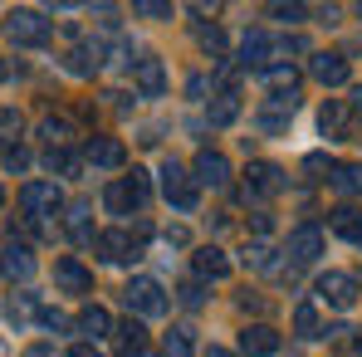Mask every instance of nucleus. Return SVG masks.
<instances>
[{
    "label": "nucleus",
    "instance_id": "a211bd4d",
    "mask_svg": "<svg viewBox=\"0 0 362 357\" xmlns=\"http://www.w3.org/2000/svg\"><path fill=\"white\" fill-rule=\"evenodd\" d=\"M74 328L88 338V343H98V338H108L113 333V318H108V308H98V303H88L78 318H74Z\"/></svg>",
    "mask_w": 362,
    "mask_h": 357
},
{
    "label": "nucleus",
    "instance_id": "58836bf2",
    "mask_svg": "<svg viewBox=\"0 0 362 357\" xmlns=\"http://www.w3.org/2000/svg\"><path fill=\"white\" fill-rule=\"evenodd\" d=\"M269 15H274V20H284V25H299L308 10H303V5H269Z\"/></svg>",
    "mask_w": 362,
    "mask_h": 357
},
{
    "label": "nucleus",
    "instance_id": "72a5a7b5",
    "mask_svg": "<svg viewBox=\"0 0 362 357\" xmlns=\"http://www.w3.org/2000/svg\"><path fill=\"white\" fill-rule=\"evenodd\" d=\"M245 264H250V269H274V250H269L264 240H255V245L245 250Z\"/></svg>",
    "mask_w": 362,
    "mask_h": 357
},
{
    "label": "nucleus",
    "instance_id": "7ed1b4c3",
    "mask_svg": "<svg viewBox=\"0 0 362 357\" xmlns=\"http://www.w3.org/2000/svg\"><path fill=\"white\" fill-rule=\"evenodd\" d=\"M5 40L25 45V49H40V45H49V20L40 10H10L5 15Z\"/></svg>",
    "mask_w": 362,
    "mask_h": 357
},
{
    "label": "nucleus",
    "instance_id": "3c124183",
    "mask_svg": "<svg viewBox=\"0 0 362 357\" xmlns=\"http://www.w3.org/2000/svg\"><path fill=\"white\" fill-rule=\"evenodd\" d=\"M0 206H5V186H0Z\"/></svg>",
    "mask_w": 362,
    "mask_h": 357
},
{
    "label": "nucleus",
    "instance_id": "393cba45",
    "mask_svg": "<svg viewBox=\"0 0 362 357\" xmlns=\"http://www.w3.org/2000/svg\"><path fill=\"white\" fill-rule=\"evenodd\" d=\"M88 216H93L88 206H74V211H69V235H74V245H93V240H98Z\"/></svg>",
    "mask_w": 362,
    "mask_h": 357
},
{
    "label": "nucleus",
    "instance_id": "cd10ccee",
    "mask_svg": "<svg viewBox=\"0 0 362 357\" xmlns=\"http://www.w3.org/2000/svg\"><path fill=\"white\" fill-rule=\"evenodd\" d=\"M294 333H299V338H318V333H323V328H318V303L303 298L299 308H294Z\"/></svg>",
    "mask_w": 362,
    "mask_h": 357
},
{
    "label": "nucleus",
    "instance_id": "a878e982",
    "mask_svg": "<svg viewBox=\"0 0 362 357\" xmlns=\"http://www.w3.org/2000/svg\"><path fill=\"white\" fill-rule=\"evenodd\" d=\"M333 186H338L343 196H362V162H343V167H333Z\"/></svg>",
    "mask_w": 362,
    "mask_h": 357
},
{
    "label": "nucleus",
    "instance_id": "0eeeda50",
    "mask_svg": "<svg viewBox=\"0 0 362 357\" xmlns=\"http://www.w3.org/2000/svg\"><path fill=\"white\" fill-rule=\"evenodd\" d=\"M284 254H289V264H313L323 254V230L318 226H294L289 240H284Z\"/></svg>",
    "mask_w": 362,
    "mask_h": 357
},
{
    "label": "nucleus",
    "instance_id": "6e6552de",
    "mask_svg": "<svg viewBox=\"0 0 362 357\" xmlns=\"http://www.w3.org/2000/svg\"><path fill=\"white\" fill-rule=\"evenodd\" d=\"M191 181L196 186H211V191H226L230 186V162L221 157V152H196V167H191Z\"/></svg>",
    "mask_w": 362,
    "mask_h": 357
},
{
    "label": "nucleus",
    "instance_id": "f8f14e48",
    "mask_svg": "<svg viewBox=\"0 0 362 357\" xmlns=\"http://www.w3.org/2000/svg\"><path fill=\"white\" fill-rule=\"evenodd\" d=\"M308 74H313L323 88H343V83L353 78V69H348L343 54H313V59H308Z\"/></svg>",
    "mask_w": 362,
    "mask_h": 357
},
{
    "label": "nucleus",
    "instance_id": "f704fd0d",
    "mask_svg": "<svg viewBox=\"0 0 362 357\" xmlns=\"http://www.w3.org/2000/svg\"><path fill=\"white\" fill-rule=\"evenodd\" d=\"M132 15H142V20H172V5L167 0H137Z\"/></svg>",
    "mask_w": 362,
    "mask_h": 357
},
{
    "label": "nucleus",
    "instance_id": "1a4fd4ad",
    "mask_svg": "<svg viewBox=\"0 0 362 357\" xmlns=\"http://www.w3.org/2000/svg\"><path fill=\"white\" fill-rule=\"evenodd\" d=\"M318 298L333 303V308H353V303H358V279L343 274V269H328V274L318 279Z\"/></svg>",
    "mask_w": 362,
    "mask_h": 357
},
{
    "label": "nucleus",
    "instance_id": "49530a36",
    "mask_svg": "<svg viewBox=\"0 0 362 357\" xmlns=\"http://www.w3.org/2000/svg\"><path fill=\"white\" fill-rule=\"evenodd\" d=\"M353 118L362 122V88H358V93H353Z\"/></svg>",
    "mask_w": 362,
    "mask_h": 357
},
{
    "label": "nucleus",
    "instance_id": "c03bdc74",
    "mask_svg": "<svg viewBox=\"0 0 362 357\" xmlns=\"http://www.w3.org/2000/svg\"><path fill=\"white\" fill-rule=\"evenodd\" d=\"M69 357H98V353H93V343H78V348H69Z\"/></svg>",
    "mask_w": 362,
    "mask_h": 357
},
{
    "label": "nucleus",
    "instance_id": "ddd939ff",
    "mask_svg": "<svg viewBox=\"0 0 362 357\" xmlns=\"http://www.w3.org/2000/svg\"><path fill=\"white\" fill-rule=\"evenodd\" d=\"M191 269H196V279H201V284H211V279H226V274H230V259H226V250L201 245V250L191 254Z\"/></svg>",
    "mask_w": 362,
    "mask_h": 357
},
{
    "label": "nucleus",
    "instance_id": "f3484780",
    "mask_svg": "<svg viewBox=\"0 0 362 357\" xmlns=\"http://www.w3.org/2000/svg\"><path fill=\"white\" fill-rule=\"evenodd\" d=\"M93 167H103V172H118L122 162H127V147H122L118 137H93L88 142V152H83Z\"/></svg>",
    "mask_w": 362,
    "mask_h": 357
},
{
    "label": "nucleus",
    "instance_id": "39448f33",
    "mask_svg": "<svg viewBox=\"0 0 362 357\" xmlns=\"http://www.w3.org/2000/svg\"><path fill=\"white\" fill-rule=\"evenodd\" d=\"M93 250L108 264H137L142 259V245H137V235H127V230H103V235L93 240Z\"/></svg>",
    "mask_w": 362,
    "mask_h": 357
},
{
    "label": "nucleus",
    "instance_id": "9b49d317",
    "mask_svg": "<svg viewBox=\"0 0 362 357\" xmlns=\"http://www.w3.org/2000/svg\"><path fill=\"white\" fill-rule=\"evenodd\" d=\"M54 284H59L64 294H88V289H93V269H88L83 259L64 254V259H54Z\"/></svg>",
    "mask_w": 362,
    "mask_h": 357
},
{
    "label": "nucleus",
    "instance_id": "37998d69",
    "mask_svg": "<svg viewBox=\"0 0 362 357\" xmlns=\"http://www.w3.org/2000/svg\"><path fill=\"white\" fill-rule=\"evenodd\" d=\"M30 313H35L30 294H15V298H10V318H30Z\"/></svg>",
    "mask_w": 362,
    "mask_h": 357
},
{
    "label": "nucleus",
    "instance_id": "c9c22d12",
    "mask_svg": "<svg viewBox=\"0 0 362 357\" xmlns=\"http://www.w3.org/2000/svg\"><path fill=\"white\" fill-rule=\"evenodd\" d=\"M103 201H108V211H113V216H127V211H132V201H127V191H122V181H113V186L103 191Z\"/></svg>",
    "mask_w": 362,
    "mask_h": 357
},
{
    "label": "nucleus",
    "instance_id": "473e14b6",
    "mask_svg": "<svg viewBox=\"0 0 362 357\" xmlns=\"http://www.w3.org/2000/svg\"><path fill=\"white\" fill-rule=\"evenodd\" d=\"M40 137H49V147H64V142L74 137V127H69L64 118H45L40 122Z\"/></svg>",
    "mask_w": 362,
    "mask_h": 357
},
{
    "label": "nucleus",
    "instance_id": "c756f323",
    "mask_svg": "<svg viewBox=\"0 0 362 357\" xmlns=\"http://www.w3.org/2000/svg\"><path fill=\"white\" fill-rule=\"evenodd\" d=\"M162 357H196V348H191V328H172V333L162 338Z\"/></svg>",
    "mask_w": 362,
    "mask_h": 357
},
{
    "label": "nucleus",
    "instance_id": "a19ab883",
    "mask_svg": "<svg viewBox=\"0 0 362 357\" xmlns=\"http://www.w3.org/2000/svg\"><path fill=\"white\" fill-rule=\"evenodd\" d=\"M25 167H30V152H25V147L15 142V147L5 152V172H25Z\"/></svg>",
    "mask_w": 362,
    "mask_h": 357
},
{
    "label": "nucleus",
    "instance_id": "864d4df0",
    "mask_svg": "<svg viewBox=\"0 0 362 357\" xmlns=\"http://www.w3.org/2000/svg\"><path fill=\"white\" fill-rule=\"evenodd\" d=\"M358 20H362V5H358Z\"/></svg>",
    "mask_w": 362,
    "mask_h": 357
},
{
    "label": "nucleus",
    "instance_id": "79ce46f5",
    "mask_svg": "<svg viewBox=\"0 0 362 357\" xmlns=\"http://www.w3.org/2000/svg\"><path fill=\"white\" fill-rule=\"evenodd\" d=\"M333 167H338V162H328L323 152H313V157H303V172H328V177H333Z\"/></svg>",
    "mask_w": 362,
    "mask_h": 357
},
{
    "label": "nucleus",
    "instance_id": "603ef678",
    "mask_svg": "<svg viewBox=\"0 0 362 357\" xmlns=\"http://www.w3.org/2000/svg\"><path fill=\"white\" fill-rule=\"evenodd\" d=\"M0 78H5V64H0Z\"/></svg>",
    "mask_w": 362,
    "mask_h": 357
},
{
    "label": "nucleus",
    "instance_id": "9d476101",
    "mask_svg": "<svg viewBox=\"0 0 362 357\" xmlns=\"http://www.w3.org/2000/svg\"><path fill=\"white\" fill-rule=\"evenodd\" d=\"M132 83H137V93L142 98H162L167 93V69L157 54H142V59L132 64Z\"/></svg>",
    "mask_w": 362,
    "mask_h": 357
},
{
    "label": "nucleus",
    "instance_id": "2eb2a0df",
    "mask_svg": "<svg viewBox=\"0 0 362 357\" xmlns=\"http://www.w3.org/2000/svg\"><path fill=\"white\" fill-rule=\"evenodd\" d=\"M240 353L245 357H274L279 353V333H274L269 323H250L240 333Z\"/></svg>",
    "mask_w": 362,
    "mask_h": 357
},
{
    "label": "nucleus",
    "instance_id": "4c0bfd02",
    "mask_svg": "<svg viewBox=\"0 0 362 357\" xmlns=\"http://www.w3.org/2000/svg\"><path fill=\"white\" fill-rule=\"evenodd\" d=\"M196 40H201V49H206V54H216V59H221V49H226V40H221V30H216V25H211V30H201Z\"/></svg>",
    "mask_w": 362,
    "mask_h": 357
},
{
    "label": "nucleus",
    "instance_id": "5701e85b",
    "mask_svg": "<svg viewBox=\"0 0 362 357\" xmlns=\"http://www.w3.org/2000/svg\"><path fill=\"white\" fill-rule=\"evenodd\" d=\"M259 78L269 83V93H299V74H294L289 64H264Z\"/></svg>",
    "mask_w": 362,
    "mask_h": 357
},
{
    "label": "nucleus",
    "instance_id": "423d86ee",
    "mask_svg": "<svg viewBox=\"0 0 362 357\" xmlns=\"http://www.w3.org/2000/svg\"><path fill=\"white\" fill-rule=\"evenodd\" d=\"M279 191H284V172L274 162H250V172H245V201H269Z\"/></svg>",
    "mask_w": 362,
    "mask_h": 357
},
{
    "label": "nucleus",
    "instance_id": "f03ea898",
    "mask_svg": "<svg viewBox=\"0 0 362 357\" xmlns=\"http://www.w3.org/2000/svg\"><path fill=\"white\" fill-rule=\"evenodd\" d=\"M122 303H127V313H137V318H162V313L172 308L167 289H162L157 279H147V274H132V279H127Z\"/></svg>",
    "mask_w": 362,
    "mask_h": 357
},
{
    "label": "nucleus",
    "instance_id": "b1692460",
    "mask_svg": "<svg viewBox=\"0 0 362 357\" xmlns=\"http://www.w3.org/2000/svg\"><path fill=\"white\" fill-rule=\"evenodd\" d=\"M122 191H127L132 211H142V206L152 201V181H147V172H137V167H132V177H122Z\"/></svg>",
    "mask_w": 362,
    "mask_h": 357
},
{
    "label": "nucleus",
    "instance_id": "4468645a",
    "mask_svg": "<svg viewBox=\"0 0 362 357\" xmlns=\"http://www.w3.org/2000/svg\"><path fill=\"white\" fill-rule=\"evenodd\" d=\"M0 274H10V279H35V254H30V245H20V240L10 235L5 245V254H0Z\"/></svg>",
    "mask_w": 362,
    "mask_h": 357
},
{
    "label": "nucleus",
    "instance_id": "ea45409f",
    "mask_svg": "<svg viewBox=\"0 0 362 357\" xmlns=\"http://www.w3.org/2000/svg\"><path fill=\"white\" fill-rule=\"evenodd\" d=\"M40 323H45V328H49V333H64V328H74V323H69V318H64L59 308H40Z\"/></svg>",
    "mask_w": 362,
    "mask_h": 357
},
{
    "label": "nucleus",
    "instance_id": "de8ad7c7",
    "mask_svg": "<svg viewBox=\"0 0 362 357\" xmlns=\"http://www.w3.org/2000/svg\"><path fill=\"white\" fill-rule=\"evenodd\" d=\"M122 357H157L152 348H132V353H122Z\"/></svg>",
    "mask_w": 362,
    "mask_h": 357
},
{
    "label": "nucleus",
    "instance_id": "f257e3e1",
    "mask_svg": "<svg viewBox=\"0 0 362 357\" xmlns=\"http://www.w3.org/2000/svg\"><path fill=\"white\" fill-rule=\"evenodd\" d=\"M20 211H25V221L40 230V226H49L64 211V191L54 181H25V186H20Z\"/></svg>",
    "mask_w": 362,
    "mask_h": 357
},
{
    "label": "nucleus",
    "instance_id": "2f4dec72",
    "mask_svg": "<svg viewBox=\"0 0 362 357\" xmlns=\"http://www.w3.org/2000/svg\"><path fill=\"white\" fill-rule=\"evenodd\" d=\"M318 122H323V132H328V137H343V122H348V108H343V103H328V108L318 113Z\"/></svg>",
    "mask_w": 362,
    "mask_h": 357
},
{
    "label": "nucleus",
    "instance_id": "a18cd8bd",
    "mask_svg": "<svg viewBox=\"0 0 362 357\" xmlns=\"http://www.w3.org/2000/svg\"><path fill=\"white\" fill-rule=\"evenodd\" d=\"M25 357H54V348H49V343H40V348H30Z\"/></svg>",
    "mask_w": 362,
    "mask_h": 357
},
{
    "label": "nucleus",
    "instance_id": "09e8293b",
    "mask_svg": "<svg viewBox=\"0 0 362 357\" xmlns=\"http://www.w3.org/2000/svg\"><path fill=\"white\" fill-rule=\"evenodd\" d=\"M206 357H235V353H226V348H211V353H206Z\"/></svg>",
    "mask_w": 362,
    "mask_h": 357
},
{
    "label": "nucleus",
    "instance_id": "7c9ffc66",
    "mask_svg": "<svg viewBox=\"0 0 362 357\" xmlns=\"http://www.w3.org/2000/svg\"><path fill=\"white\" fill-rule=\"evenodd\" d=\"M20 127H25V118H20L15 108H5V113H0V147H5V152L15 147V137H20Z\"/></svg>",
    "mask_w": 362,
    "mask_h": 357
},
{
    "label": "nucleus",
    "instance_id": "c85d7f7f",
    "mask_svg": "<svg viewBox=\"0 0 362 357\" xmlns=\"http://www.w3.org/2000/svg\"><path fill=\"white\" fill-rule=\"evenodd\" d=\"M113 333H118V348H122V353H132V348H147V333H142V323H137V318H127V323H113Z\"/></svg>",
    "mask_w": 362,
    "mask_h": 357
},
{
    "label": "nucleus",
    "instance_id": "6ab92c4d",
    "mask_svg": "<svg viewBox=\"0 0 362 357\" xmlns=\"http://www.w3.org/2000/svg\"><path fill=\"white\" fill-rule=\"evenodd\" d=\"M269 54H274V45H269L264 30H250V35L240 40V64H245V69H264Z\"/></svg>",
    "mask_w": 362,
    "mask_h": 357
},
{
    "label": "nucleus",
    "instance_id": "bb28decb",
    "mask_svg": "<svg viewBox=\"0 0 362 357\" xmlns=\"http://www.w3.org/2000/svg\"><path fill=\"white\" fill-rule=\"evenodd\" d=\"M45 167L59 172V177H78V172H83V157H74V152H64V147H49V152H45Z\"/></svg>",
    "mask_w": 362,
    "mask_h": 357
},
{
    "label": "nucleus",
    "instance_id": "8fccbe9b",
    "mask_svg": "<svg viewBox=\"0 0 362 357\" xmlns=\"http://www.w3.org/2000/svg\"><path fill=\"white\" fill-rule=\"evenodd\" d=\"M353 353H362V338H353Z\"/></svg>",
    "mask_w": 362,
    "mask_h": 357
},
{
    "label": "nucleus",
    "instance_id": "dca6fc26",
    "mask_svg": "<svg viewBox=\"0 0 362 357\" xmlns=\"http://www.w3.org/2000/svg\"><path fill=\"white\" fill-rule=\"evenodd\" d=\"M294 113H299V93H274V98L259 108V127H264V132H279Z\"/></svg>",
    "mask_w": 362,
    "mask_h": 357
},
{
    "label": "nucleus",
    "instance_id": "412c9836",
    "mask_svg": "<svg viewBox=\"0 0 362 357\" xmlns=\"http://www.w3.org/2000/svg\"><path fill=\"white\" fill-rule=\"evenodd\" d=\"M206 118H211V127H230V122L240 118V98H235L230 88H221V93L206 103Z\"/></svg>",
    "mask_w": 362,
    "mask_h": 357
},
{
    "label": "nucleus",
    "instance_id": "20e7f679",
    "mask_svg": "<svg viewBox=\"0 0 362 357\" xmlns=\"http://www.w3.org/2000/svg\"><path fill=\"white\" fill-rule=\"evenodd\" d=\"M162 196H167L177 211H196V201H201V186L191 181V172H186L181 162H167V167H162Z\"/></svg>",
    "mask_w": 362,
    "mask_h": 357
},
{
    "label": "nucleus",
    "instance_id": "e433bc0d",
    "mask_svg": "<svg viewBox=\"0 0 362 357\" xmlns=\"http://www.w3.org/2000/svg\"><path fill=\"white\" fill-rule=\"evenodd\" d=\"M177 294H181V303H186V308H201V303H206V284H201V279H186Z\"/></svg>",
    "mask_w": 362,
    "mask_h": 357
},
{
    "label": "nucleus",
    "instance_id": "aec40b11",
    "mask_svg": "<svg viewBox=\"0 0 362 357\" xmlns=\"http://www.w3.org/2000/svg\"><path fill=\"white\" fill-rule=\"evenodd\" d=\"M98 64H103V49H98V45H78V49H69V54H64V69H69V74H78V78H93V74H98Z\"/></svg>",
    "mask_w": 362,
    "mask_h": 357
},
{
    "label": "nucleus",
    "instance_id": "4be33fe9",
    "mask_svg": "<svg viewBox=\"0 0 362 357\" xmlns=\"http://www.w3.org/2000/svg\"><path fill=\"white\" fill-rule=\"evenodd\" d=\"M328 226H333V235L362 245V211H358V206H338V211L328 216Z\"/></svg>",
    "mask_w": 362,
    "mask_h": 357
}]
</instances>
